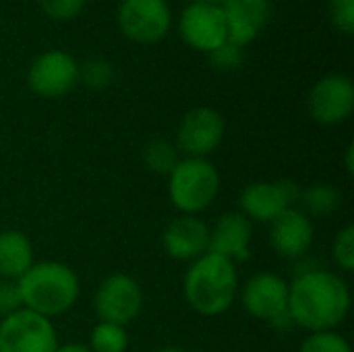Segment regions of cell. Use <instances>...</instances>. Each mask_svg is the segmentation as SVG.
<instances>
[{
	"instance_id": "cell-18",
	"label": "cell",
	"mask_w": 354,
	"mask_h": 352,
	"mask_svg": "<svg viewBox=\"0 0 354 352\" xmlns=\"http://www.w3.org/2000/svg\"><path fill=\"white\" fill-rule=\"evenodd\" d=\"M31 241L21 230L0 232V280L17 282L33 266Z\"/></svg>"
},
{
	"instance_id": "cell-11",
	"label": "cell",
	"mask_w": 354,
	"mask_h": 352,
	"mask_svg": "<svg viewBox=\"0 0 354 352\" xmlns=\"http://www.w3.org/2000/svg\"><path fill=\"white\" fill-rule=\"evenodd\" d=\"M178 29L183 39L191 48L207 54L228 39L224 10L220 4H212V2L197 0L189 4L180 15Z\"/></svg>"
},
{
	"instance_id": "cell-20",
	"label": "cell",
	"mask_w": 354,
	"mask_h": 352,
	"mask_svg": "<svg viewBox=\"0 0 354 352\" xmlns=\"http://www.w3.org/2000/svg\"><path fill=\"white\" fill-rule=\"evenodd\" d=\"M178 154L180 151L176 149V145L172 141H168V139H151L143 149V162L153 174L168 176L176 168V164L180 162Z\"/></svg>"
},
{
	"instance_id": "cell-8",
	"label": "cell",
	"mask_w": 354,
	"mask_h": 352,
	"mask_svg": "<svg viewBox=\"0 0 354 352\" xmlns=\"http://www.w3.org/2000/svg\"><path fill=\"white\" fill-rule=\"evenodd\" d=\"M116 19L129 39L156 44L168 33L172 15L166 0H122Z\"/></svg>"
},
{
	"instance_id": "cell-26",
	"label": "cell",
	"mask_w": 354,
	"mask_h": 352,
	"mask_svg": "<svg viewBox=\"0 0 354 352\" xmlns=\"http://www.w3.org/2000/svg\"><path fill=\"white\" fill-rule=\"evenodd\" d=\"M328 15L336 29L344 33L354 31V0H328Z\"/></svg>"
},
{
	"instance_id": "cell-24",
	"label": "cell",
	"mask_w": 354,
	"mask_h": 352,
	"mask_svg": "<svg viewBox=\"0 0 354 352\" xmlns=\"http://www.w3.org/2000/svg\"><path fill=\"white\" fill-rule=\"evenodd\" d=\"M332 255L334 261L338 263L340 270L344 272H353L354 270V226L348 224L344 226L338 237L334 239V247H332Z\"/></svg>"
},
{
	"instance_id": "cell-3",
	"label": "cell",
	"mask_w": 354,
	"mask_h": 352,
	"mask_svg": "<svg viewBox=\"0 0 354 352\" xmlns=\"http://www.w3.org/2000/svg\"><path fill=\"white\" fill-rule=\"evenodd\" d=\"M17 286L23 307L48 319L73 309L81 293L77 274L73 272V268L60 261L33 263L17 280Z\"/></svg>"
},
{
	"instance_id": "cell-7",
	"label": "cell",
	"mask_w": 354,
	"mask_h": 352,
	"mask_svg": "<svg viewBox=\"0 0 354 352\" xmlns=\"http://www.w3.org/2000/svg\"><path fill=\"white\" fill-rule=\"evenodd\" d=\"M301 191L303 189L299 187V183L290 178H282L276 183H253L241 195V214H245L251 222L272 224L284 210L297 207Z\"/></svg>"
},
{
	"instance_id": "cell-22",
	"label": "cell",
	"mask_w": 354,
	"mask_h": 352,
	"mask_svg": "<svg viewBox=\"0 0 354 352\" xmlns=\"http://www.w3.org/2000/svg\"><path fill=\"white\" fill-rule=\"evenodd\" d=\"M114 79V68L106 58H91L79 66V81L89 89H106Z\"/></svg>"
},
{
	"instance_id": "cell-31",
	"label": "cell",
	"mask_w": 354,
	"mask_h": 352,
	"mask_svg": "<svg viewBox=\"0 0 354 352\" xmlns=\"http://www.w3.org/2000/svg\"><path fill=\"white\" fill-rule=\"evenodd\" d=\"M156 352H185L183 349H176V346H166V349H160V351Z\"/></svg>"
},
{
	"instance_id": "cell-27",
	"label": "cell",
	"mask_w": 354,
	"mask_h": 352,
	"mask_svg": "<svg viewBox=\"0 0 354 352\" xmlns=\"http://www.w3.org/2000/svg\"><path fill=\"white\" fill-rule=\"evenodd\" d=\"M39 6L50 19L68 21L83 10L85 0H39Z\"/></svg>"
},
{
	"instance_id": "cell-15",
	"label": "cell",
	"mask_w": 354,
	"mask_h": 352,
	"mask_svg": "<svg viewBox=\"0 0 354 352\" xmlns=\"http://www.w3.org/2000/svg\"><path fill=\"white\" fill-rule=\"evenodd\" d=\"M270 243L284 259H303L313 245V222L299 207L284 210L270 228Z\"/></svg>"
},
{
	"instance_id": "cell-9",
	"label": "cell",
	"mask_w": 354,
	"mask_h": 352,
	"mask_svg": "<svg viewBox=\"0 0 354 352\" xmlns=\"http://www.w3.org/2000/svg\"><path fill=\"white\" fill-rule=\"evenodd\" d=\"M226 122L214 108L199 106L189 110L176 131V149L187 158H207L224 139Z\"/></svg>"
},
{
	"instance_id": "cell-19",
	"label": "cell",
	"mask_w": 354,
	"mask_h": 352,
	"mask_svg": "<svg viewBox=\"0 0 354 352\" xmlns=\"http://www.w3.org/2000/svg\"><path fill=\"white\" fill-rule=\"evenodd\" d=\"M340 191L332 185H311L307 189L301 191V212L305 216H315V218H326L332 216L338 207H340Z\"/></svg>"
},
{
	"instance_id": "cell-21",
	"label": "cell",
	"mask_w": 354,
	"mask_h": 352,
	"mask_svg": "<svg viewBox=\"0 0 354 352\" xmlns=\"http://www.w3.org/2000/svg\"><path fill=\"white\" fill-rule=\"evenodd\" d=\"M89 349H91V352H127L129 334H127L124 326L100 322L91 330Z\"/></svg>"
},
{
	"instance_id": "cell-28",
	"label": "cell",
	"mask_w": 354,
	"mask_h": 352,
	"mask_svg": "<svg viewBox=\"0 0 354 352\" xmlns=\"http://www.w3.org/2000/svg\"><path fill=\"white\" fill-rule=\"evenodd\" d=\"M23 307L21 293L17 282L12 280H0V317H6Z\"/></svg>"
},
{
	"instance_id": "cell-10",
	"label": "cell",
	"mask_w": 354,
	"mask_h": 352,
	"mask_svg": "<svg viewBox=\"0 0 354 352\" xmlns=\"http://www.w3.org/2000/svg\"><path fill=\"white\" fill-rule=\"evenodd\" d=\"M27 83L41 98L66 95L79 83V64L68 52L48 50L31 62Z\"/></svg>"
},
{
	"instance_id": "cell-4",
	"label": "cell",
	"mask_w": 354,
	"mask_h": 352,
	"mask_svg": "<svg viewBox=\"0 0 354 352\" xmlns=\"http://www.w3.org/2000/svg\"><path fill=\"white\" fill-rule=\"evenodd\" d=\"M220 193V174L207 158H185L168 174L170 203L185 216L207 210Z\"/></svg>"
},
{
	"instance_id": "cell-12",
	"label": "cell",
	"mask_w": 354,
	"mask_h": 352,
	"mask_svg": "<svg viewBox=\"0 0 354 352\" xmlns=\"http://www.w3.org/2000/svg\"><path fill=\"white\" fill-rule=\"evenodd\" d=\"M241 299L251 317L272 324L288 313V282L272 272L255 274L243 286Z\"/></svg>"
},
{
	"instance_id": "cell-23",
	"label": "cell",
	"mask_w": 354,
	"mask_h": 352,
	"mask_svg": "<svg viewBox=\"0 0 354 352\" xmlns=\"http://www.w3.org/2000/svg\"><path fill=\"white\" fill-rule=\"evenodd\" d=\"M299 352H353L348 340L336 332H315L305 338Z\"/></svg>"
},
{
	"instance_id": "cell-16",
	"label": "cell",
	"mask_w": 354,
	"mask_h": 352,
	"mask_svg": "<svg viewBox=\"0 0 354 352\" xmlns=\"http://www.w3.org/2000/svg\"><path fill=\"white\" fill-rule=\"evenodd\" d=\"M164 251L176 261H195L209 249V226L197 216L174 218L162 237Z\"/></svg>"
},
{
	"instance_id": "cell-13",
	"label": "cell",
	"mask_w": 354,
	"mask_h": 352,
	"mask_svg": "<svg viewBox=\"0 0 354 352\" xmlns=\"http://www.w3.org/2000/svg\"><path fill=\"white\" fill-rule=\"evenodd\" d=\"M354 110V85L346 75H326L309 93V112L319 124H340Z\"/></svg>"
},
{
	"instance_id": "cell-32",
	"label": "cell",
	"mask_w": 354,
	"mask_h": 352,
	"mask_svg": "<svg viewBox=\"0 0 354 352\" xmlns=\"http://www.w3.org/2000/svg\"><path fill=\"white\" fill-rule=\"evenodd\" d=\"M199 2H212V4H218V2H226V0H199Z\"/></svg>"
},
{
	"instance_id": "cell-29",
	"label": "cell",
	"mask_w": 354,
	"mask_h": 352,
	"mask_svg": "<svg viewBox=\"0 0 354 352\" xmlns=\"http://www.w3.org/2000/svg\"><path fill=\"white\" fill-rule=\"evenodd\" d=\"M56 352H91V349L81 342H68V344H58Z\"/></svg>"
},
{
	"instance_id": "cell-1",
	"label": "cell",
	"mask_w": 354,
	"mask_h": 352,
	"mask_svg": "<svg viewBox=\"0 0 354 352\" xmlns=\"http://www.w3.org/2000/svg\"><path fill=\"white\" fill-rule=\"evenodd\" d=\"M351 311V290L346 282L328 270L299 274L288 284V313L292 324L315 334L334 332Z\"/></svg>"
},
{
	"instance_id": "cell-2",
	"label": "cell",
	"mask_w": 354,
	"mask_h": 352,
	"mask_svg": "<svg viewBox=\"0 0 354 352\" xmlns=\"http://www.w3.org/2000/svg\"><path fill=\"white\" fill-rule=\"evenodd\" d=\"M187 303L205 317L226 313L239 295L236 266L216 253H205L195 259L183 280Z\"/></svg>"
},
{
	"instance_id": "cell-17",
	"label": "cell",
	"mask_w": 354,
	"mask_h": 352,
	"mask_svg": "<svg viewBox=\"0 0 354 352\" xmlns=\"http://www.w3.org/2000/svg\"><path fill=\"white\" fill-rule=\"evenodd\" d=\"M224 21L228 31V41L245 48L251 39H255L270 19L268 0H226Z\"/></svg>"
},
{
	"instance_id": "cell-14",
	"label": "cell",
	"mask_w": 354,
	"mask_h": 352,
	"mask_svg": "<svg viewBox=\"0 0 354 352\" xmlns=\"http://www.w3.org/2000/svg\"><path fill=\"white\" fill-rule=\"evenodd\" d=\"M251 239L253 222L241 212H228L214 224V228H209L207 251L236 266L251 257Z\"/></svg>"
},
{
	"instance_id": "cell-30",
	"label": "cell",
	"mask_w": 354,
	"mask_h": 352,
	"mask_svg": "<svg viewBox=\"0 0 354 352\" xmlns=\"http://www.w3.org/2000/svg\"><path fill=\"white\" fill-rule=\"evenodd\" d=\"M354 145L351 143L348 147H346V156H344V164H346V172H348V176H353L354 172Z\"/></svg>"
},
{
	"instance_id": "cell-5",
	"label": "cell",
	"mask_w": 354,
	"mask_h": 352,
	"mask_svg": "<svg viewBox=\"0 0 354 352\" xmlns=\"http://www.w3.org/2000/svg\"><path fill=\"white\" fill-rule=\"evenodd\" d=\"M52 319L21 307L0 319V352H56Z\"/></svg>"
},
{
	"instance_id": "cell-25",
	"label": "cell",
	"mask_w": 354,
	"mask_h": 352,
	"mask_svg": "<svg viewBox=\"0 0 354 352\" xmlns=\"http://www.w3.org/2000/svg\"><path fill=\"white\" fill-rule=\"evenodd\" d=\"M209 60L220 71H234L245 60V48H241V46L226 39L222 46H218L216 50L209 52Z\"/></svg>"
},
{
	"instance_id": "cell-6",
	"label": "cell",
	"mask_w": 354,
	"mask_h": 352,
	"mask_svg": "<svg viewBox=\"0 0 354 352\" xmlns=\"http://www.w3.org/2000/svg\"><path fill=\"white\" fill-rule=\"evenodd\" d=\"M93 309L100 322L129 326L143 309V290L129 274H112L95 290Z\"/></svg>"
}]
</instances>
